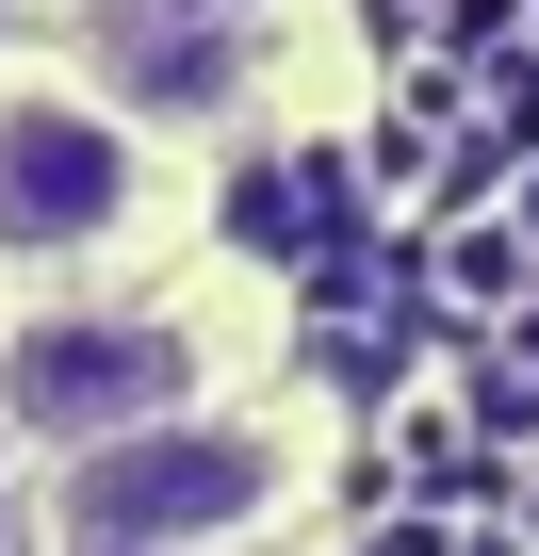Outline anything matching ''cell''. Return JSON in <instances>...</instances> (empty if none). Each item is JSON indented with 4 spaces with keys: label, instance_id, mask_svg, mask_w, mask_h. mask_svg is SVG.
Returning <instances> with one entry per match:
<instances>
[{
    "label": "cell",
    "instance_id": "4",
    "mask_svg": "<svg viewBox=\"0 0 539 556\" xmlns=\"http://www.w3.org/2000/svg\"><path fill=\"white\" fill-rule=\"evenodd\" d=\"M99 99L147 115H229L245 99V17H196V0H99Z\"/></svg>",
    "mask_w": 539,
    "mask_h": 556
},
{
    "label": "cell",
    "instance_id": "3",
    "mask_svg": "<svg viewBox=\"0 0 539 556\" xmlns=\"http://www.w3.org/2000/svg\"><path fill=\"white\" fill-rule=\"evenodd\" d=\"M295 442L279 426H229V409H180V426H131L99 458H66V523L115 540V556H180V540H245L279 507Z\"/></svg>",
    "mask_w": 539,
    "mask_h": 556
},
{
    "label": "cell",
    "instance_id": "1",
    "mask_svg": "<svg viewBox=\"0 0 539 556\" xmlns=\"http://www.w3.org/2000/svg\"><path fill=\"white\" fill-rule=\"evenodd\" d=\"M147 131L99 99V66L0 50V262H99L115 229H147Z\"/></svg>",
    "mask_w": 539,
    "mask_h": 556
},
{
    "label": "cell",
    "instance_id": "7",
    "mask_svg": "<svg viewBox=\"0 0 539 556\" xmlns=\"http://www.w3.org/2000/svg\"><path fill=\"white\" fill-rule=\"evenodd\" d=\"M66 556H115V540H66Z\"/></svg>",
    "mask_w": 539,
    "mask_h": 556
},
{
    "label": "cell",
    "instance_id": "2",
    "mask_svg": "<svg viewBox=\"0 0 539 556\" xmlns=\"http://www.w3.org/2000/svg\"><path fill=\"white\" fill-rule=\"evenodd\" d=\"M196 409V328L180 312H17L0 328V426L17 442H131V426H180Z\"/></svg>",
    "mask_w": 539,
    "mask_h": 556
},
{
    "label": "cell",
    "instance_id": "6",
    "mask_svg": "<svg viewBox=\"0 0 539 556\" xmlns=\"http://www.w3.org/2000/svg\"><path fill=\"white\" fill-rule=\"evenodd\" d=\"M196 17H261V0H196Z\"/></svg>",
    "mask_w": 539,
    "mask_h": 556
},
{
    "label": "cell",
    "instance_id": "5",
    "mask_svg": "<svg viewBox=\"0 0 539 556\" xmlns=\"http://www.w3.org/2000/svg\"><path fill=\"white\" fill-rule=\"evenodd\" d=\"M0 556H17V491H0Z\"/></svg>",
    "mask_w": 539,
    "mask_h": 556
}]
</instances>
